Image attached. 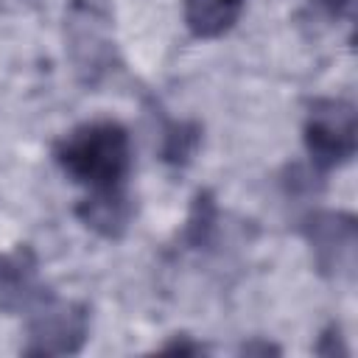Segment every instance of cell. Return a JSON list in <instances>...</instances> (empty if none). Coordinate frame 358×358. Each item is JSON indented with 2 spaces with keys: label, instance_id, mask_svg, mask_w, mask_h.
<instances>
[{
  "label": "cell",
  "instance_id": "6da1fadb",
  "mask_svg": "<svg viewBox=\"0 0 358 358\" xmlns=\"http://www.w3.org/2000/svg\"><path fill=\"white\" fill-rule=\"evenodd\" d=\"M53 157L73 182L90 190L87 196L126 193V179L131 171V140L120 123L95 120L76 126L56 143Z\"/></svg>",
  "mask_w": 358,
  "mask_h": 358
},
{
  "label": "cell",
  "instance_id": "7a4b0ae2",
  "mask_svg": "<svg viewBox=\"0 0 358 358\" xmlns=\"http://www.w3.org/2000/svg\"><path fill=\"white\" fill-rule=\"evenodd\" d=\"M90 319L84 305L42 296L28 319V355H70L87 341Z\"/></svg>",
  "mask_w": 358,
  "mask_h": 358
},
{
  "label": "cell",
  "instance_id": "3957f363",
  "mask_svg": "<svg viewBox=\"0 0 358 358\" xmlns=\"http://www.w3.org/2000/svg\"><path fill=\"white\" fill-rule=\"evenodd\" d=\"M305 145L322 173L355 154V112L344 101H316L305 123Z\"/></svg>",
  "mask_w": 358,
  "mask_h": 358
},
{
  "label": "cell",
  "instance_id": "277c9868",
  "mask_svg": "<svg viewBox=\"0 0 358 358\" xmlns=\"http://www.w3.org/2000/svg\"><path fill=\"white\" fill-rule=\"evenodd\" d=\"M67 45L73 62L90 81H95L112 59L109 39V14L92 0H73L67 14Z\"/></svg>",
  "mask_w": 358,
  "mask_h": 358
},
{
  "label": "cell",
  "instance_id": "5b68a950",
  "mask_svg": "<svg viewBox=\"0 0 358 358\" xmlns=\"http://www.w3.org/2000/svg\"><path fill=\"white\" fill-rule=\"evenodd\" d=\"M308 241L313 246L316 263L322 271H344L352 266L355 249V227L350 215L341 213H322L308 227Z\"/></svg>",
  "mask_w": 358,
  "mask_h": 358
},
{
  "label": "cell",
  "instance_id": "8992f818",
  "mask_svg": "<svg viewBox=\"0 0 358 358\" xmlns=\"http://www.w3.org/2000/svg\"><path fill=\"white\" fill-rule=\"evenodd\" d=\"M42 288L36 282V260L28 249H17L11 255H0V310H22L34 308L42 299Z\"/></svg>",
  "mask_w": 358,
  "mask_h": 358
},
{
  "label": "cell",
  "instance_id": "52a82bcc",
  "mask_svg": "<svg viewBox=\"0 0 358 358\" xmlns=\"http://www.w3.org/2000/svg\"><path fill=\"white\" fill-rule=\"evenodd\" d=\"M243 0H185V22L193 36L199 39H215L227 34L235 20L241 17Z\"/></svg>",
  "mask_w": 358,
  "mask_h": 358
},
{
  "label": "cell",
  "instance_id": "ba28073f",
  "mask_svg": "<svg viewBox=\"0 0 358 358\" xmlns=\"http://www.w3.org/2000/svg\"><path fill=\"white\" fill-rule=\"evenodd\" d=\"M76 215L95 229L103 238H120L129 227L131 218V204L126 193H115V196H87L78 207Z\"/></svg>",
  "mask_w": 358,
  "mask_h": 358
}]
</instances>
